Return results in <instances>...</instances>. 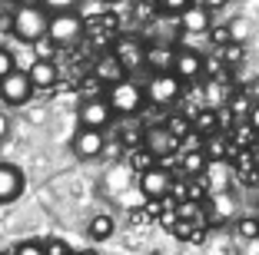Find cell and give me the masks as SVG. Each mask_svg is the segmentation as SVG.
I'll return each instance as SVG.
<instances>
[{"instance_id": "obj_1", "label": "cell", "mask_w": 259, "mask_h": 255, "mask_svg": "<svg viewBox=\"0 0 259 255\" xmlns=\"http://www.w3.org/2000/svg\"><path fill=\"white\" fill-rule=\"evenodd\" d=\"M47 23H50V14L40 4H20L10 17V30L23 43H40L47 40Z\"/></svg>"}, {"instance_id": "obj_2", "label": "cell", "mask_w": 259, "mask_h": 255, "mask_svg": "<svg viewBox=\"0 0 259 255\" xmlns=\"http://www.w3.org/2000/svg\"><path fill=\"white\" fill-rule=\"evenodd\" d=\"M107 106L113 110V116L120 113V116H137L140 110H143V86L133 80H116L110 83V90H107Z\"/></svg>"}, {"instance_id": "obj_3", "label": "cell", "mask_w": 259, "mask_h": 255, "mask_svg": "<svg viewBox=\"0 0 259 255\" xmlns=\"http://www.w3.org/2000/svg\"><path fill=\"white\" fill-rule=\"evenodd\" d=\"M83 30H87L83 17L76 14V10H67V14L50 17V23H47V40L57 43V46H70V43H76V40L83 37Z\"/></svg>"}, {"instance_id": "obj_4", "label": "cell", "mask_w": 259, "mask_h": 255, "mask_svg": "<svg viewBox=\"0 0 259 255\" xmlns=\"http://www.w3.org/2000/svg\"><path fill=\"white\" fill-rule=\"evenodd\" d=\"M143 96L156 106H169V103H176V99L183 96V80L173 76V73H153V80L146 83Z\"/></svg>"}, {"instance_id": "obj_5", "label": "cell", "mask_w": 259, "mask_h": 255, "mask_svg": "<svg viewBox=\"0 0 259 255\" xmlns=\"http://www.w3.org/2000/svg\"><path fill=\"white\" fill-rule=\"evenodd\" d=\"M76 120H80V129H100L103 133L113 123V110L107 106L103 96H87L80 103V110H76Z\"/></svg>"}, {"instance_id": "obj_6", "label": "cell", "mask_w": 259, "mask_h": 255, "mask_svg": "<svg viewBox=\"0 0 259 255\" xmlns=\"http://www.w3.org/2000/svg\"><path fill=\"white\" fill-rule=\"evenodd\" d=\"M140 192L150 199V202H160V199H166L169 195V186H173V173H169L166 166H150V169H143L140 173Z\"/></svg>"}, {"instance_id": "obj_7", "label": "cell", "mask_w": 259, "mask_h": 255, "mask_svg": "<svg viewBox=\"0 0 259 255\" xmlns=\"http://www.w3.org/2000/svg\"><path fill=\"white\" fill-rule=\"evenodd\" d=\"M116 63H120V70L123 73H137L140 67H146V46H143V40L140 37H120L113 43V53H110Z\"/></svg>"}, {"instance_id": "obj_8", "label": "cell", "mask_w": 259, "mask_h": 255, "mask_svg": "<svg viewBox=\"0 0 259 255\" xmlns=\"http://www.w3.org/2000/svg\"><path fill=\"white\" fill-rule=\"evenodd\" d=\"M0 96L10 106L27 103V99L33 96V86H30V80H27V73H23V70H14V73L4 76V80H0Z\"/></svg>"}, {"instance_id": "obj_9", "label": "cell", "mask_w": 259, "mask_h": 255, "mask_svg": "<svg viewBox=\"0 0 259 255\" xmlns=\"http://www.w3.org/2000/svg\"><path fill=\"white\" fill-rule=\"evenodd\" d=\"M176 139L166 133L163 126H150V129H143V149L150 152L153 159H166V156H173V149H176Z\"/></svg>"}, {"instance_id": "obj_10", "label": "cell", "mask_w": 259, "mask_h": 255, "mask_svg": "<svg viewBox=\"0 0 259 255\" xmlns=\"http://www.w3.org/2000/svg\"><path fill=\"white\" fill-rule=\"evenodd\" d=\"M20 192H23V173L10 163H0V206L20 199Z\"/></svg>"}, {"instance_id": "obj_11", "label": "cell", "mask_w": 259, "mask_h": 255, "mask_svg": "<svg viewBox=\"0 0 259 255\" xmlns=\"http://www.w3.org/2000/svg\"><path fill=\"white\" fill-rule=\"evenodd\" d=\"M203 70H206V60L196 50H176L173 76H180V80H196V76H203Z\"/></svg>"}, {"instance_id": "obj_12", "label": "cell", "mask_w": 259, "mask_h": 255, "mask_svg": "<svg viewBox=\"0 0 259 255\" xmlns=\"http://www.w3.org/2000/svg\"><path fill=\"white\" fill-rule=\"evenodd\" d=\"M103 146H107V139H103L100 129H80V133L73 136V152L80 159H97L100 152H103Z\"/></svg>"}, {"instance_id": "obj_13", "label": "cell", "mask_w": 259, "mask_h": 255, "mask_svg": "<svg viewBox=\"0 0 259 255\" xmlns=\"http://www.w3.org/2000/svg\"><path fill=\"white\" fill-rule=\"evenodd\" d=\"M176 17H180V27L186 33H209V27H213V14L206 7H199V4H190L183 14H176Z\"/></svg>"}, {"instance_id": "obj_14", "label": "cell", "mask_w": 259, "mask_h": 255, "mask_svg": "<svg viewBox=\"0 0 259 255\" xmlns=\"http://www.w3.org/2000/svg\"><path fill=\"white\" fill-rule=\"evenodd\" d=\"M27 80H30L33 90H37V86L47 90V86H54V83L60 80V70H57L54 60H40V57H37V60L30 63V70H27Z\"/></svg>"}, {"instance_id": "obj_15", "label": "cell", "mask_w": 259, "mask_h": 255, "mask_svg": "<svg viewBox=\"0 0 259 255\" xmlns=\"http://www.w3.org/2000/svg\"><path fill=\"white\" fill-rule=\"evenodd\" d=\"M173 57H176V50L173 46H166V43H153V46H146V67H153V73H173Z\"/></svg>"}, {"instance_id": "obj_16", "label": "cell", "mask_w": 259, "mask_h": 255, "mask_svg": "<svg viewBox=\"0 0 259 255\" xmlns=\"http://www.w3.org/2000/svg\"><path fill=\"white\" fill-rule=\"evenodd\" d=\"M163 129H166L176 143H180V139H190V136H193V120H190V116H183V113H176V116H169V120L163 123Z\"/></svg>"}, {"instance_id": "obj_17", "label": "cell", "mask_w": 259, "mask_h": 255, "mask_svg": "<svg viewBox=\"0 0 259 255\" xmlns=\"http://www.w3.org/2000/svg\"><path fill=\"white\" fill-rule=\"evenodd\" d=\"M176 159H183V173L186 176H203L206 166H209V159H206L203 149H186L183 156H176Z\"/></svg>"}, {"instance_id": "obj_18", "label": "cell", "mask_w": 259, "mask_h": 255, "mask_svg": "<svg viewBox=\"0 0 259 255\" xmlns=\"http://www.w3.org/2000/svg\"><path fill=\"white\" fill-rule=\"evenodd\" d=\"M216 123H220L216 110H213V106H203V110H199V116L193 120V133H199V136H213V133H216Z\"/></svg>"}, {"instance_id": "obj_19", "label": "cell", "mask_w": 259, "mask_h": 255, "mask_svg": "<svg viewBox=\"0 0 259 255\" xmlns=\"http://www.w3.org/2000/svg\"><path fill=\"white\" fill-rule=\"evenodd\" d=\"M113 219L107 216V212H100V216H93L90 219V229H87V232H90V239H110V235H113Z\"/></svg>"}, {"instance_id": "obj_20", "label": "cell", "mask_w": 259, "mask_h": 255, "mask_svg": "<svg viewBox=\"0 0 259 255\" xmlns=\"http://www.w3.org/2000/svg\"><path fill=\"white\" fill-rule=\"evenodd\" d=\"M97 76H100V80H110V83H116V80H123V70H120V63H116L113 57L107 53V57H103V60L97 63Z\"/></svg>"}, {"instance_id": "obj_21", "label": "cell", "mask_w": 259, "mask_h": 255, "mask_svg": "<svg viewBox=\"0 0 259 255\" xmlns=\"http://www.w3.org/2000/svg\"><path fill=\"white\" fill-rule=\"evenodd\" d=\"M226 33H229V43L243 46L246 37H249V23H246L243 17H236V20H229V23H226Z\"/></svg>"}, {"instance_id": "obj_22", "label": "cell", "mask_w": 259, "mask_h": 255, "mask_svg": "<svg viewBox=\"0 0 259 255\" xmlns=\"http://www.w3.org/2000/svg\"><path fill=\"white\" fill-rule=\"evenodd\" d=\"M226 106H229L226 113L233 116V120H246V113H249V106H252V103H249V93H236V96L229 99Z\"/></svg>"}, {"instance_id": "obj_23", "label": "cell", "mask_w": 259, "mask_h": 255, "mask_svg": "<svg viewBox=\"0 0 259 255\" xmlns=\"http://www.w3.org/2000/svg\"><path fill=\"white\" fill-rule=\"evenodd\" d=\"M203 152H206V159H220L223 152H226V139H223V133L209 136V143L203 146Z\"/></svg>"}, {"instance_id": "obj_24", "label": "cell", "mask_w": 259, "mask_h": 255, "mask_svg": "<svg viewBox=\"0 0 259 255\" xmlns=\"http://www.w3.org/2000/svg\"><path fill=\"white\" fill-rule=\"evenodd\" d=\"M80 0H40V7L44 10H54V14H67V10H73Z\"/></svg>"}, {"instance_id": "obj_25", "label": "cell", "mask_w": 259, "mask_h": 255, "mask_svg": "<svg viewBox=\"0 0 259 255\" xmlns=\"http://www.w3.org/2000/svg\"><path fill=\"white\" fill-rule=\"evenodd\" d=\"M14 70H17V57L7 50V46H0V80H4L7 73H14Z\"/></svg>"}, {"instance_id": "obj_26", "label": "cell", "mask_w": 259, "mask_h": 255, "mask_svg": "<svg viewBox=\"0 0 259 255\" xmlns=\"http://www.w3.org/2000/svg\"><path fill=\"white\" fill-rule=\"evenodd\" d=\"M190 4L193 0H156V7H160L163 14H183Z\"/></svg>"}, {"instance_id": "obj_27", "label": "cell", "mask_w": 259, "mask_h": 255, "mask_svg": "<svg viewBox=\"0 0 259 255\" xmlns=\"http://www.w3.org/2000/svg\"><path fill=\"white\" fill-rule=\"evenodd\" d=\"M239 235H243V239H256L259 235V219H239Z\"/></svg>"}, {"instance_id": "obj_28", "label": "cell", "mask_w": 259, "mask_h": 255, "mask_svg": "<svg viewBox=\"0 0 259 255\" xmlns=\"http://www.w3.org/2000/svg\"><path fill=\"white\" fill-rule=\"evenodd\" d=\"M44 252L47 255H70V245L63 239H47L44 242Z\"/></svg>"}, {"instance_id": "obj_29", "label": "cell", "mask_w": 259, "mask_h": 255, "mask_svg": "<svg viewBox=\"0 0 259 255\" xmlns=\"http://www.w3.org/2000/svg\"><path fill=\"white\" fill-rule=\"evenodd\" d=\"M209 40H213V46H229V33H226V23L223 27H209Z\"/></svg>"}, {"instance_id": "obj_30", "label": "cell", "mask_w": 259, "mask_h": 255, "mask_svg": "<svg viewBox=\"0 0 259 255\" xmlns=\"http://www.w3.org/2000/svg\"><path fill=\"white\" fill-rule=\"evenodd\" d=\"M14 255H47V252H44V242H20L14 248Z\"/></svg>"}, {"instance_id": "obj_31", "label": "cell", "mask_w": 259, "mask_h": 255, "mask_svg": "<svg viewBox=\"0 0 259 255\" xmlns=\"http://www.w3.org/2000/svg\"><path fill=\"white\" fill-rule=\"evenodd\" d=\"M150 166H153V156L146 149H140L137 156H133V169H137V173H143V169H150Z\"/></svg>"}, {"instance_id": "obj_32", "label": "cell", "mask_w": 259, "mask_h": 255, "mask_svg": "<svg viewBox=\"0 0 259 255\" xmlns=\"http://www.w3.org/2000/svg\"><path fill=\"white\" fill-rule=\"evenodd\" d=\"M246 123H249V126L259 133V103H252V106H249V113H246Z\"/></svg>"}, {"instance_id": "obj_33", "label": "cell", "mask_w": 259, "mask_h": 255, "mask_svg": "<svg viewBox=\"0 0 259 255\" xmlns=\"http://www.w3.org/2000/svg\"><path fill=\"white\" fill-rule=\"evenodd\" d=\"M193 4H199V7H206L209 14H213V10H220L223 4H226V0H193Z\"/></svg>"}, {"instance_id": "obj_34", "label": "cell", "mask_w": 259, "mask_h": 255, "mask_svg": "<svg viewBox=\"0 0 259 255\" xmlns=\"http://www.w3.org/2000/svg\"><path fill=\"white\" fill-rule=\"evenodd\" d=\"M10 133V120H7V113H0V139H7Z\"/></svg>"}, {"instance_id": "obj_35", "label": "cell", "mask_w": 259, "mask_h": 255, "mask_svg": "<svg viewBox=\"0 0 259 255\" xmlns=\"http://www.w3.org/2000/svg\"><path fill=\"white\" fill-rule=\"evenodd\" d=\"M73 255H97L93 248H83V252H73Z\"/></svg>"}, {"instance_id": "obj_36", "label": "cell", "mask_w": 259, "mask_h": 255, "mask_svg": "<svg viewBox=\"0 0 259 255\" xmlns=\"http://www.w3.org/2000/svg\"><path fill=\"white\" fill-rule=\"evenodd\" d=\"M0 255H4V252H0Z\"/></svg>"}]
</instances>
